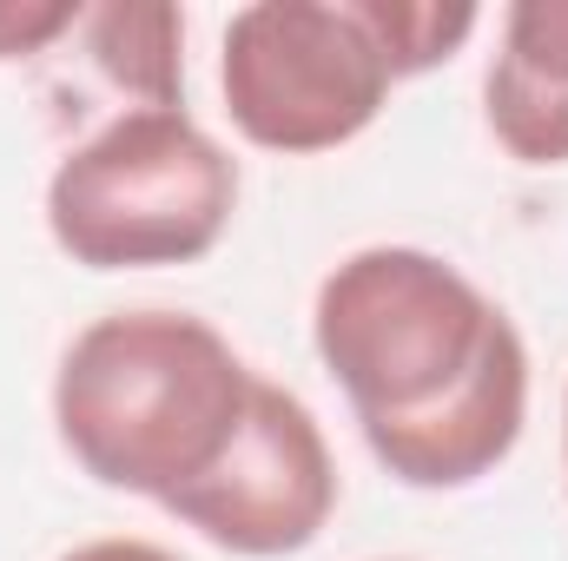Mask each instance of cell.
I'll return each instance as SVG.
<instances>
[{
    "label": "cell",
    "mask_w": 568,
    "mask_h": 561,
    "mask_svg": "<svg viewBox=\"0 0 568 561\" xmlns=\"http://www.w3.org/2000/svg\"><path fill=\"white\" fill-rule=\"evenodd\" d=\"M311 337L371 456L404 489H469L523 442L529 344L436 252H351L317 284Z\"/></svg>",
    "instance_id": "obj_1"
},
{
    "label": "cell",
    "mask_w": 568,
    "mask_h": 561,
    "mask_svg": "<svg viewBox=\"0 0 568 561\" xmlns=\"http://www.w3.org/2000/svg\"><path fill=\"white\" fill-rule=\"evenodd\" d=\"M252 404L245 357L192 310L93 317L53 377V429L67 456L126 496L192 489L239 436Z\"/></svg>",
    "instance_id": "obj_2"
},
{
    "label": "cell",
    "mask_w": 568,
    "mask_h": 561,
    "mask_svg": "<svg viewBox=\"0 0 568 561\" xmlns=\"http://www.w3.org/2000/svg\"><path fill=\"white\" fill-rule=\"evenodd\" d=\"M239 212V159L185 106H120L47 178V232L87 272L205 258Z\"/></svg>",
    "instance_id": "obj_3"
},
{
    "label": "cell",
    "mask_w": 568,
    "mask_h": 561,
    "mask_svg": "<svg viewBox=\"0 0 568 561\" xmlns=\"http://www.w3.org/2000/svg\"><path fill=\"white\" fill-rule=\"evenodd\" d=\"M219 86L245 140L304 159L357 140L384 113L397 73L357 0H252L225 27Z\"/></svg>",
    "instance_id": "obj_4"
},
{
    "label": "cell",
    "mask_w": 568,
    "mask_h": 561,
    "mask_svg": "<svg viewBox=\"0 0 568 561\" xmlns=\"http://www.w3.org/2000/svg\"><path fill=\"white\" fill-rule=\"evenodd\" d=\"M185 529H199L212 549L245 561L297 555L324 536L337 509V462L304 397H291L272 377H252V404L232 436V449L179 496L159 502Z\"/></svg>",
    "instance_id": "obj_5"
},
{
    "label": "cell",
    "mask_w": 568,
    "mask_h": 561,
    "mask_svg": "<svg viewBox=\"0 0 568 561\" xmlns=\"http://www.w3.org/2000/svg\"><path fill=\"white\" fill-rule=\"evenodd\" d=\"M489 133L523 165H568V0H516L483 73Z\"/></svg>",
    "instance_id": "obj_6"
},
{
    "label": "cell",
    "mask_w": 568,
    "mask_h": 561,
    "mask_svg": "<svg viewBox=\"0 0 568 561\" xmlns=\"http://www.w3.org/2000/svg\"><path fill=\"white\" fill-rule=\"evenodd\" d=\"M87 40V60L100 67V80L113 93H126L133 106H179L185 93V20L179 7H159V0H106V7H87L80 27Z\"/></svg>",
    "instance_id": "obj_7"
},
{
    "label": "cell",
    "mask_w": 568,
    "mask_h": 561,
    "mask_svg": "<svg viewBox=\"0 0 568 561\" xmlns=\"http://www.w3.org/2000/svg\"><path fill=\"white\" fill-rule=\"evenodd\" d=\"M371 40L384 47L397 80H417L429 67H443L469 33H476V7L469 0H357Z\"/></svg>",
    "instance_id": "obj_8"
},
{
    "label": "cell",
    "mask_w": 568,
    "mask_h": 561,
    "mask_svg": "<svg viewBox=\"0 0 568 561\" xmlns=\"http://www.w3.org/2000/svg\"><path fill=\"white\" fill-rule=\"evenodd\" d=\"M87 7L73 0H0V60H27V53H47L60 33L80 27Z\"/></svg>",
    "instance_id": "obj_9"
},
{
    "label": "cell",
    "mask_w": 568,
    "mask_h": 561,
    "mask_svg": "<svg viewBox=\"0 0 568 561\" xmlns=\"http://www.w3.org/2000/svg\"><path fill=\"white\" fill-rule=\"evenodd\" d=\"M60 561H179V555L159 549V542H140V536H106V542H80V549H67Z\"/></svg>",
    "instance_id": "obj_10"
},
{
    "label": "cell",
    "mask_w": 568,
    "mask_h": 561,
    "mask_svg": "<svg viewBox=\"0 0 568 561\" xmlns=\"http://www.w3.org/2000/svg\"><path fill=\"white\" fill-rule=\"evenodd\" d=\"M562 462H568V397H562Z\"/></svg>",
    "instance_id": "obj_11"
}]
</instances>
